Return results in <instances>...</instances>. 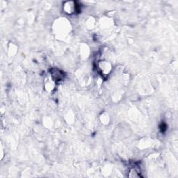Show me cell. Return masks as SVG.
Here are the masks:
<instances>
[{
  "instance_id": "obj_1",
  "label": "cell",
  "mask_w": 178,
  "mask_h": 178,
  "mask_svg": "<svg viewBox=\"0 0 178 178\" xmlns=\"http://www.w3.org/2000/svg\"><path fill=\"white\" fill-rule=\"evenodd\" d=\"M75 3L72 2V1H69V2H66L64 5V9L67 13H74L76 10Z\"/></svg>"
},
{
  "instance_id": "obj_2",
  "label": "cell",
  "mask_w": 178,
  "mask_h": 178,
  "mask_svg": "<svg viewBox=\"0 0 178 178\" xmlns=\"http://www.w3.org/2000/svg\"><path fill=\"white\" fill-rule=\"evenodd\" d=\"M51 74H52V76L54 77L53 79H55L56 81L61 80V79L63 78L62 72H61V71L58 70L56 69H54V72H51Z\"/></svg>"
}]
</instances>
